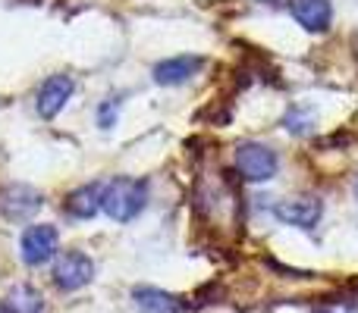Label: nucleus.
<instances>
[{"instance_id": "nucleus-1", "label": "nucleus", "mask_w": 358, "mask_h": 313, "mask_svg": "<svg viewBox=\"0 0 358 313\" xmlns=\"http://www.w3.org/2000/svg\"><path fill=\"white\" fill-rule=\"evenodd\" d=\"M148 204V182L145 178L117 176L113 182L104 185L101 194V210L110 216L113 222H132Z\"/></svg>"}, {"instance_id": "nucleus-2", "label": "nucleus", "mask_w": 358, "mask_h": 313, "mask_svg": "<svg viewBox=\"0 0 358 313\" xmlns=\"http://www.w3.org/2000/svg\"><path fill=\"white\" fill-rule=\"evenodd\" d=\"M236 169L245 182H271L280 169V157L261 142H245L236 148Z\"/></svg>"}, {"instance_id": "nucleus-3", "label": "nucleus", "mask_w": 358, "mask_h": 313, "mask_svg": "<svg viewBox=\"0 0 358 313\" xmlns=\"http://www.w3.org/2000/svg\"><path fill=\"white\" fill-rule=\"evenodd\" d=\"M92 279H94V264L82 251H66L54 266V285L60 291H79Z\"/></svg>"}, {"instance_id": "nucleus-4", "label": "nucleus", "mask_w": 358, "mask_h": 313, "mask_svg": "<svg viewBox=\"0 0 358 313\" xmlns=\"http://www.w3.org/2000/svg\"><path fill=\"white\" fill-rule=\"evenodd\" d=\"M57 245H60L57 229L41 222V226H29L22 232V238H19V254H22V260L29 266H41L57 254Z\"/></svg>"}, {"instance_id": "nucleus-5", "label": "nucleus", "mask_w": 358, "mask_h": 313, "mask_svg": "<svg viewBox=\"0 0 358 313\" xmlns=\"http://www.w3.org/2000/svg\"><path fill=\"white\" fill-rule=\"evenodd\" d=\"M273 216H277L283 226L315 229L324 216V204H321V197H311V194L289 197V201H280L277 207H273Z\"/></svg>"}, {"instance_id": "nucleus-6", "label": "nucleus", "mask_w": 358, "mask_h": 313, "mask_svg": "<svg viewBox=\"0 0 358 313\" xmlns=\"http://www.w3.org/2000/svg\"><path fill=\"white\" fill-rule=\"evenodd\" d=\"M41 204H44V197L38 188H31V185H10L0 194V213L10 222H25L41 210Z\"/></svg>"}, {"instance_id": "nucleus-7", "label": "nucleus", "mask_w": 358, "mask_h": 313, "mask_svg": "<svg viewBox=\"0 0 358 313\" xmlns=\"http://www.w3.org/2000/svg\"><path fill=\"white\" fill-rule=\"evenodd\" d=\"M73 79L69 75H50L48 82H44L41 88H38V100H35V107H38V116L41 119H54L57 113L66 107V100L73 98Z\"/></svg>"}, {"instance_id": "nucleus-8", "label": "nucleus", "mask_w": 358, "mask_h": 313, "mask_svg": "<svg viewBox=\"0 0 358 313\" xmlns=\"http://www.w3.org/2000/svg\"><path fill=\"white\" fill-rule=\"evenodd\" d=\"M289 13L305 31H327L334 22L330 0H289Z\"/></svg>"}, {"instance_id": "nucleus-9", "label": "nucleus", "mask_w": 358, "mask_h": 313, "mask_svg": "<svg viewBox=\"0 0 358 313\" xmlns=\"http://www.w3.org/2000/svg\"><path fill=\"white\" fill-rule=\"evenodd\" d=\"M201 69V56H167V60H161L155 66V82L157 85H182V82H189L192 75Z\"/></svg>"}, {"instance_id": "nucleus-10", "label": "nucleus", "mask_w": 358, "mask_h": 313, "mask_svg": "<svg viewBox=\"0 0 358 313\" xmlns=\"http://www.w3.org/2000/svg\"><path fill=\"white\" fill-rule=\"evenodd\" d=\"M132 301H136L138 313H182V301L176 295H167V291L151 289V285L132 291Z\"/></svg>"}, {"instance_id": "nucleus-11", "label": "nucleus", "mask_w": 358, "mask_h": 313, "mask_svg": "<svg viewBox=\"0 0 358 313\" xmlns=\"http://www.w3.org/2000/svg\"><path fill=\"white\" fill-rule=\"evenodd\" d=\"M101 194H104L101 185H82V188H76L73 194H66L63 210H66L69 216H76V220H92V216L101 210Z\"/></svg>"}, {"instance_id": "nucleus-12", "label": "nucleus", "mask_w": 358, "mask_h": 313, "mask_svg": "<svg viewBox=\"0 0 358 313\" xmlns=\"http://www.w3.org/2000/svg\"><path fill=\"white\" fill-rule=\"evenodd\" d=\"M3 307L6 313H41L44 301L31 285H13L3 298Z\"/></svg>"}, {"instance_id": "nucleus-13", "label": "nucleus", "mask_w": 358, "mask_h": 313, "mask_svg": "<svg viewBox=\"0 0 358 313\" xmlns=\"http://www.w3.org/2000/svg\"><path fill=\"white\" fill-rule=\"evenodd\" d=\"M286 129H289L292 135H305V132H311V113L305 110V107H292V110L286 113Z\"/></svg>"}, {"instance_id": "nucleus-14", "label": "nucleus", "mask_w": 358, "mask_h": 313, "mask_svg": "<svg viewBox=\"0 0 358 313\" xmlns=\"http://www.w3.org/2000/svg\"><path fill=\"white\" fill-rule=\"evenodd\" d=\"M117 110H120V100H117V98H107V104L101 107V113H98L101 129H110V125H113V116H117Z\"/></svg>"}, {"instance_id": "nucleus-15", "label": "nucleus", "mask_w": 358, "mask_h": 313, "mask_svg": "<svg viewBox=\"0 0 358 313\" xmlns=\"http://www.w3.org/2000/svg\"><path fill=\"white\" fill-rule=\"evenodd\" d=\"M315 313H358V307H352V304H321Z\"/></svg>"}, {"instance_id": "nucleus-16", "label": "nucleus", "mask_w": 358, "mask_h": 313, "mask_svg": "<svg viewBox=\"0 0 358 313\" xmlns=\"http://www.w3.org/2000/svg\"><path fill=\"white\" fill-rule=\"evenodd\" d=\"M355 201H358V178H355Z\"/></svg>"}]
</instances>
